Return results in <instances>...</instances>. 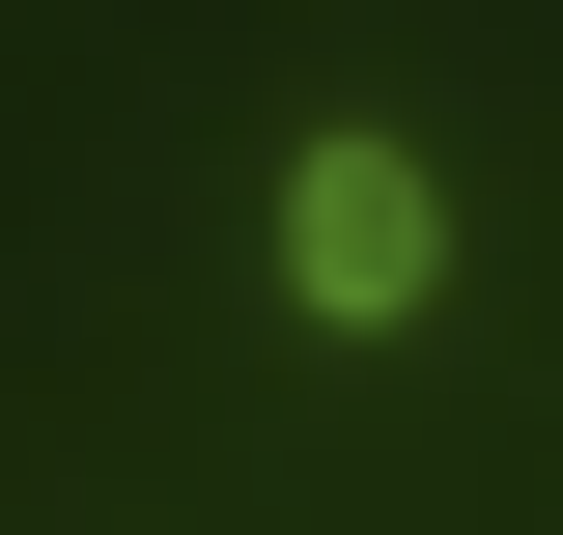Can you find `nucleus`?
<instances>
[{
    "label": "nucleus",
    "instance_id": "nucleus-1",
    "mask_svg": "<svg viewBox=\"0 0 563 535\" xmlns=\"http://www.w3.org/2000/svg\"><path fill=\"white\" fill-rule=\"evenodd\" d=\"M422 282H451V198H422L395 113H339L310 170H282V310H310V338H395Z\"/></svg>",
    "mask_w": 563,
    "mask_h": 535
}]
</instances>
